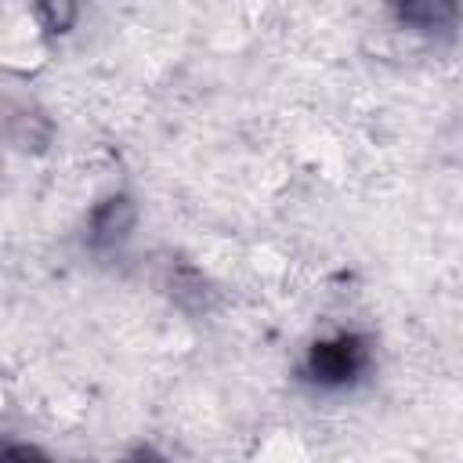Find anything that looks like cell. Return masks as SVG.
Segmentation results:
<instances>
[{"label":"cell","mask_w":463,"mask_h":463,"mask_svg":"<svg viewBox=\"0 0 463 463\" xmlns=\"http://www.w3.org/2000/svg\"><path fill=\"white\" fill-rule=\"evenodd\" d=\"M134 203L127 199V195H112V199H105V203H98L94 210H90V232H87V239H90V246L94 250H109V246H119L127 235H130V228H134Z\"/></svg>","instance_id":"2"},{"label":"cell","mask_w":463,"mask_h":463,"mask_svg":"<svg viewBox=\"0 0 463 463\" xmlns=\"http://www.w3.org/2000/svg\"><path fill=\"white\" fill-rule=\"evenodd\" d=\"M398 18L409 22L412 29L430 33V29H449L452 18H456V7L445 4V0H420V4H405V7H398Z\"/></svg>","instance_id":"3"},{"label":"cell","mask_w":463,"mask_h":463,"mask_svg":"<svg viewBox=\"0 0 463 463\" xmlns=\"http://www.w3.org/2000/svg\"><path fill=\"white\" fill-rule=\"evenodd\" d=\"M369 362V347L354 333H340L329 340L311 344L307 351V376L318 387H347Z\"/></svg>","instance_id":"1"},{"label":"cell","mask_w":463,"mask_h":463,"mask_svg":"<svg viewBox=\"0 0 463 463\" xmlns=\"http://www.w3.org/2000/svg\"><path fill=\"white\" fill-rule=\"evenodd\" d=\"M76 14H80L76 4H65V0H58V4H40V7H36L40 25L51 29V33H65V29H72Z\"/></svg>","instance_id":"4"},{"label":"cell","mask_w":463,"mask_h":463,"mask_svg":"<svg viewBox=\"0 0 463 463\" xmlns=\"http://www.w3.org/2000/svg\"><path fill=\"white\" fill-rule=\"evenodd\" d=\"M0 459L4 463H51L40 449H33V445H7L4 452H0Z\"/></svg>","instance_id":"5"}]
</instances>
